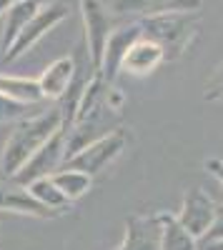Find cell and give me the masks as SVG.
Here are the masks:
<instances>
[{
  "label": "cell",
  "instance_id": "obj_2",
  "mask_svg": "<svg viewBox=\"0 0 223 250\" xmlns=\"http://www.w3.org/2000/svg\"><path fill=\"white\" fill-rule=\"evenodd\" d=\"M140 25V35L158 43L166 53V60L180 58L188 45L193 43V38L198 35V23L201 15L198 10H171V13H158V15H146L135 18Z\"/></svg>",
  "mask_w": 223,
  "mask_h": 250
},
{
  "label": "cell",
  "instance_id": "obj_4",
  "mask_svg": "<svg viewBox=\"0 0 223 250\" xmlns=\"http://www.w3.org/2000/svg\"><path fill=\"white\" fill-rule=\"evenodd\" d=\"M80 15H83L86 25V53L90 58L93 70L98 73L106 53V43L113 33V15L100 0H80Z\"/></svg>",
  "mask_w": 223,
  "mask_h": 250
},
{
  "label": "cell",
  "instance_id": "obj_22",
  "mask_svg": "<svg viewBox=\"0 0 223 250\" xmlns=\"http://www.w3.org/2000/svg\"><path fill=\"white\" fill-rule=\"evenodd\" d=\"M206 168H208V170H211V173L218 178V183L223 185V160L213 158V160H208V163H206Z\"/></svg>",
  "mask_w": 223,
  "mask_h": 250
},
{
  "label": "cell",
  "instance_id": "obj_3",
  "mask_svg": "<svg viewBox=\"0 0 223 250\" xmlns=\"http://www.w3.org/2000/svg\"><path fill=\"white\" fill-rule=\"evenodd\" d=\"M126 148V130H113L108 133L106 138H100L90 145H86L83 150H78L75 155H70L66 160V168L70 170H80V173H86V175H98L103 168H108V165L123 153Z\"/></svg>",
  "mask_w": 223,
  "mask_h": 250
},
{
  "label": "cell",
  "instance_id": "obj_7",
  "mask_svg": "<svg viewBox=\"0 0 223 250\" xmlns=\"http://www.w3.org/2000/svg\"><path fill=\"white\" fill-rule=\"evenodd\" d=\"M216 213H218V205L201 188H193V190L186 193L183 205H180L176 218L196 240H203L206 233L211 230L213 220H216Z\"/></svg>",
  "mask_w": 223,
  "mask_h": 250
},
{
  "label": "cell",
  "instance_id": "obj_18",
  "mask_svg": "<svg viewBox=\"0 0 223 250\" xmlns=\"http://www.w3.org/2000/svg\"><path fill=\"white\" fill-rule=\"evenodd\" d=\"M53 183L58 185V190L63 193L70 203L78 200V198H83L88 190H90V185H93V178L86 175V173H80V170H70V168H63V170H58L50 175Z\"/></svg>",
  "mask_w": 223,
  "mask_h": 250
},
{
  "label": "cell",
  "instance_id": "obj_16",
  "mask_svg": "<svg viewBox=\"0 0 223 250\" xmlns=\"http://www.w3.org/2000/svg\"><path fill=\"white\" fill-rule=\"evenodd\" d=\"M0 93L25 103V105H38L40 100H45L43 93H40L38 80L33 78H18V75H0Z\"/></svg>",
  "mask_w": 223,
  "mask_h": 250
},
{
  "label": "cell",
  "instance_id": "obj_11",
  "mask_svg": "<svg viewBox=\"0 0 223 250\" xmlns=\"http://www.w3.org/2000/svg\"><path fill=\"white\" fill-rule=\"evenodd\" d=\"M75 70H78V62L70 55L53 60L50 65L40 73V78H38V85H40L43 98H48V100H60V98H63L68 85L75 78Z\"/></svg>",
  "mask_w": 223,
  "mask_h": 250
},
{
  "label": "cell",
  "instance_id": "obj_20",
  "mask_svg": "<svg viewBox=\"0 0 223 250\" xmlns=\"http://www.w3.org/2000/svg\"><path fill=\"white\" fill-rule=\"evenodd\" d=\"M206 100H223V65L216 70V75L206 85Z\"/></svg>",
  "mask_w": 223,
  "mask_h": 250
},
{
  "label": "cell",
  "instance_id": "obj_17",
  "mask_svg": "<svg viewBox=\"0 0 223 250\" xmlns=\"http://www.w3.org/2000/svg\"><path fill=\"white\" fill-rule=\"evenodd\" d=\"M28 188V193L43 205V208H48V210H53L55 215L58 213H63L66 208L70 205V200L58 190V185L53 183V178H40V180H33L30 185H25Z\"/></svg>",
  "mask_w": 223,
  "mask_h": 250
},
{
  "label": "cell",
  "instance_id": "obj_21",
  "mask_svg": "<svg viewBox=\"0 0 223 250\" xmlns=\"http://www.w3.org/2000/svg\"><path fill=\"white\" fill-rule=\"evenodd\" d=\"M206 243H216V240H223V208H218V213H216V220L211 225V230L206 233L203 238Z\"/></svg>",
  "mask_w": 223,
  "mask_h": 250
},
{
  "label": "cell",
  "instance_id": "obj_8",
  "mask_svg": "<svg viewBox=\"0 0 223 250\" xmlns=\"http://www.w3.org/2000/svg\"><path fill=\"white\" fill-rule=\"evenodd\" d=\"M140 38V25L138 20H133V23H126V25H118L113 28L108 43H106V53H103V60H100V70L98 75L103 78L106 83H115L118 73H120V62H123L128 48L135 43V40Z\"/></svg>",
  "mask_w": 223,
  "mask_h": 250
},
{
  "label": "cell",
  "instance_id": "obj_5",
  "mask_svg": "<svg viewBox=\"0 0 223 250\" xmlns=\"http://www.w3.org/2000/svg\"><path fill=\"white\" fill-rule=\"evenodd\" d=\"M66 15H68V8L63 3H45V5H40L38 13L30 18V23L20 30V35L15 38V43L10 45V50L3 55V62H13L20 55H25L38 43V40H43Z\"/></svg>",
  "mask_w": 223,
  "mask_h": 250
},
{
  "label": "cell",
  "instance_id": "obj_10",
  "mask_svg": "<svg viewBox=\"0 0 223 250\" xmlns=\"http://www.w3.org/2000/svg\"><path fill=\"white\" fill-rule=\"evenodd\" d=\"M160 62H166V53L158 43L140 35L135 43L128 48L123 62H120V70L131 73V75H151Z\"/></svg>",
  "mask_w": 223,
  "mask_h": 250
},
{
  "label": "cell",
  "instance_id": "obj_1",
  "mask_svg": "<svg viewBox=\"0 0 223 250\" xmlns=\"http://www.w3.org/2000/svg\"><path fill=\"white\" fill-rule=\"evenodd\" d=\"M60 128H63V118H60L58 108L15 123V128H13L8 143H5L3 160H0L3 173L8 178H15L20 173V168H23V165L43 148Z\"/></svg>",
  "mask_w": 223,
  "mask_h": 250
},
{
  "label": "cell",
  "instance_id": "obj_19",
  "mask_svg": "<svg viewBox=\"0 0 223 250\" xmlns=\"http://www.w3.org/2000/svg\"><path fill=\"white\" fill-rule=\"evenodd\" d=\"M33 105H25V103H18L8 95L0 93V123H20V120H25L30 118L28 110Z\"/></svg>",
  "mask_w": 223,
  "mask_h": 250
},
{
  "label": "cell",
  "instance_id": "obj_23",
  "mask_svg": "<svg viewBox=\"0 0 223 250\" xmlns=\"http://www.w3.org/2000/svg\"><path fill=\"white\" fill-rule=\"evenodd\" d=\"M10 3H13V0H0V15H5V10L10 8Z\"/></svg>",
  "mask_w": 223,
  "mask_h": 250
},
{
  "label": "cell",
  "instance_id": "obj_12",
  "mask_svg": "<svg viewBox=\"0 0 223 250\" xmlns=\"http://www.w3.org/2000/svg\"><path fill=\"white\" fill-rule=\"evenodd\" d=\"M201 8V0H113L111 10L115 15H158V13H171V10H191L196 13Z\"/></svg>",
  "mask_w": 223,
  "mask_h": 250
},
{
  "label": "cell",
  "instance_id": "obj_13",
  "mask_svg": "<svg viewBox=\"0 0 223 250\" xmlns=\"http://www.w3.org/2000/svg\"><path fill=\"white\" fill-rule=\"evenodd\" d=\"M38 8H40L38 0H13L10 3V8L3 15V35H0V50H3V55L10 50V45L15 43L20 30L30 23V18L38 13Z\"/></svg>",
  "mask_w": 223,
  "mask_h": 250
},
{
  "label": "cell",
  "instance_id": "obj_14",
  "mask_svg": "<svg viewBox=\"0 0 223 250\" xmlns=\"http://www.w3.org/2000/svg\"><path fill=\"white\" fill-rule=\"evenodd\" d=\"M0 210H10V213H23V215H35V218H53L55 213L40 205L25 185H10L3 188L0 185Z\"/></svg>",
  "mask_w": 223,
  "mask_h": 250
},
{
  "label": "cell",
  "instance_id": "obj_6",
  "mask_svg": "<svg viewBox=\"0 0 223 250\" xmlns=\"http://www.w3.org/2000/svg\"><path fill=\"white\" fill-rule=\"evenodd\" d=\"M66 140H68V130L60 128L43 148H40L23 168L20 173L13 178L18 185H30L33 180H40V178H50L53 173L60 170V165L66 163Z\"/></svg>",
  "mask_w": 223,
  "mask_h": 250
},
{
  "label": "cell",
  "instance_id": "obj_9",
  "mask_svg": "<svg viewBox=\"0 0 223 250\" xmlns=\"http://www.w3.org/2000/svg\"><path fill=\"white\" fill-rule=\"evenodd\" d=\"M115 250H160V213L126 220V238Z\"/></svg>",
  "mask_w": 223,
  "mask_h": 250
},
{
  "label": "cell",
  "instance_id": "obj_15",
  "mask_svg": "<svg viewBox=\"0 0 223 250\" xmlns=\"http://www.w3.org/2000/svg\"><path fill=\"white\" fill-rule=\"evenodd\" d=\"M160 250H198V240L178 223L176 215L160 213Z\"/></svg>",
  "mask_w": 223,
  "mask_h": 250
}]
</instances>
